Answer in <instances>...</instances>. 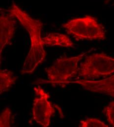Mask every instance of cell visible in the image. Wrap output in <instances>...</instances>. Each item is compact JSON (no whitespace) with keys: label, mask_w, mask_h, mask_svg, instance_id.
<instances>
[{"label":"cell","mask_w":114,"mask_h":127,"mask_svg":"<svg viewBox=\"0 0 114 127\" xmlns=\"http://www.w3.org/2000/svg\"><path fill=\"white\" fill-rule=\"evenodd\" d=\"M17 77L13 72L6 69L0 70V94L8 91L14 85Z\"/></svg>","instance_id":"9"},{"label":"cell","mask_w":114,"mask_h":127,"mask_svg":"<svg viewBox=\"0 0 114 127\" xmlns=\"http://www.w3.org/2000/svg\"><path fill=\"white\" fill-rule=\"evenodd\" d=\"M68 35L77 41L104 40L106 33L104 27L91 16L72 19L63 25Z\"/></svg>","instance_id":"2"},{"label":"cell","mask_w":114,"mask_h":127,"mask_svg":"<svg viewBox=\"0 0 114 127\" xmlns=\"http://www.w3.org/2000/svg\"><path fill=\"white\" fill-rule=\"evenodd\" d=\"M8 11L18 20L30 37L31 48L21 73L22 75L32 73L36 67L43 62L46 56V52L43 48L42 38L41 37L43 24L40 20L34 19L28 15L14 3H13Z\"/></svg>","instance_id":"1"},{"label":"cell","mask_w":114,"mask_h":127,"mask_svg":"<svg viewBox=\"0 0 114 127\" xmlns=\"http://www.w3.org/2000/svg\"><path fill=\"white\" fill-rule=\"evenodd\" d=\"M64 83H73L81 85L85 90L109 95L114 98V74L110 77L100 80L83 79L66 81Z\"/></svg>","instance_id":"7"},{"label":"cell","mask_w":114,"mask_h":127,"mask_svg":"<svg viewBox=\"0 0 114 127\" xmlns=\"http://www.w3.org/2000/svg\"><path fill=\"white\" fill-rule=\"evenodd\" d=\"M108 122L114 127V102H111L103 110Z\"/></svg>","instance_id":"12"},{"label":"cell","mask_w":114,"mask_h":127,"mask_svg":"<svg viewBox=\"0 0 114 127\" xmlns=\"http://www.w3.org/2000/svg\"><path fill=\"white\" fill-rule=\"evenodd\" d=\"M114 72V58L104 53L87 57L78 69L79 76L85 79L106 77Z\"/></svg>","instance_id":"3"},{"label":"cell","mask_w":114,"mask_h":127,"mask_svg":"<svg viewBox=\"0 0 114 127\" xmlns=\"http://www.w3.org/2000/svg\"><path fill=\"white\" fill-rule=\"evenodd\" d=\"M12 112L11 109L6 107L1 112L0 115V127H10L11 126V118Z\"/></svg>","instance_id":"10"},{"label":"cell","mask_w":114,"mask_h":127,"mask_svg":"<svg viewBox=\"0 0 114 127\" xmlns=\"http://www.w3.org/2000/svg\"><path fill=\"white\" fill-rule=\"evenodd\" d=\"M35 94L32 108L33 119L43 127H48L52 116L55 113V109L48 101L50 95L40 87H34Z\"/></svg>","instance_id":"5"},{"label":"cell","mask_w":114,"mask_h":127,"mask_svg":"<svg viewBox=\"0 0 114 127\" xmlns=\"http://www.w3.org/2000/svg\"><path fill=\"white\" fill-rule=\"evenodd\" d=\"M80 127H108V125L97 118H88L80 122Z\"/></svg>","instance_id":"11"},{"label":"cell","mask_w":114,"mask_h":127,"mask_svg":"<svg viewBox=\"0 0 114 127\" xmlns=\"http://www.w3.org/2000/svg\"><path fill=\"white\" fill-rule=\"evenodd\" d=\"M16 19L9 11L5 13L0 9V60L1 53L6 46L11 43L16 30Z\"/></svg>","instance_id":"6"},{"label":"cell","mask_w":114,"mask_h":127,"mask_svg":"<svg viewBox=\"0 0 114 127\" xmlns=\"http://www.w3.org/2000/svg\"><path fill=\"white\" fill-rule=\"evenodd\" d=\"M86 53L71 57H62L56 60L46 68L50 83L60 84L74 77L78 72V63Z\"/></svg>","instance_id":"4"},{"label":"cell","mask_w":114,"mask_h":127,"mask_svg":"<svg viewBox=\"0 0 114 127\" xmlns=\"http://www.w3.org/2000/svg\"><path fill=\"white\" fill-rule=\"evenodd\" d=\"M44 46L54 47L60 46L65 48H74L75 45L70 39L66 35L51 33L42 38Z\"/></svg>","instance_id":"8"}]
</instances>
